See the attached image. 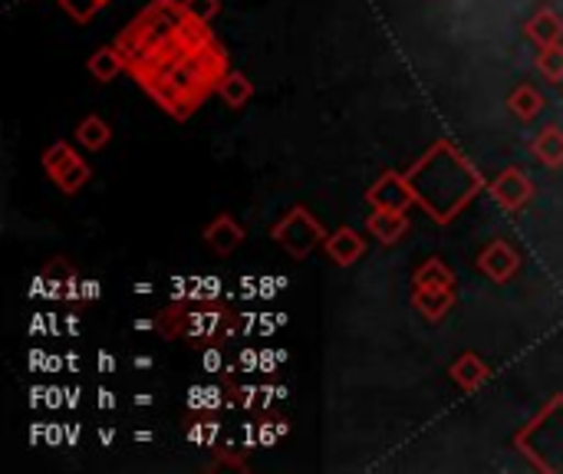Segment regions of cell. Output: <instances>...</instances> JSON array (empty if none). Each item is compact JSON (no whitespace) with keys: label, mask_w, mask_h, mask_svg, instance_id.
Instances as JSON below:
<instances>
[{"label":"cell","mask_w":563,"mask_h":474,"mask_svg":"<svg viewBox=\"0 0 563 474\" xmlns=\"http://www.w3.org/2000/svg\"><path fill=\"white\" fill-rule=\"evenodd\" d=\"M208 26L185 0H148L115 36L125 73L178 122L191 119L228 73V53Z\"/></svg>","instance_id":"obj_1"},{"label":"cell","mask_w":563,"mask_h":474,"mask_svg":"<svg viewBox=\"0 0 563 474\" xmlns=\"http://www.w3.org/2000/svg\"><path fill=\"white\" fill-rule=\"evenodd\" d=\"M406 178L412 185L416 205L435 224H452L488 188L482 172L468 162V155L452 139H435L406 168Z\"/></svg>","instance_id":"obj_2"},{"label":"cell","mask_w":563,"mask_h":474,"mask_svg":"<svg viewBox=\"0 0 563 474\" xmlns=\"http://www.w3.org/2000/svg\"><path fill=\"white\" fill-rule=\"evenodd\" d=\"M155 333L162 340H191V343H205L214 346L221 343L228 333H234L238 317L231 307L224 304H172L155 317Z\"/></svg>","instance_id":"obj_3"},{"label":"cell","mask_w":563,"mask_h":474,"mask_svg":"<svg viewBox=\"0 0 563 474\" xmlns=\"http://www.w3.org/2000/svg\"><path fill=\"white\" fill-rule=\"evenodd\" d=\"M515 449L544 474H563V393L515 436Z\"/></svg>","instance_id":"obj_4"},{"label":"cell","mask_w":563,"mask_h":474,"mask_svg":"<svg viewBox=\"0 0 563 474\" xmlns=\"http://www.w3.org/2000/svg\"><path fill=\"white\" fill-rule=\"evenodd\" d=\"M271 238L277 241V247L284 254H290L294 261H307L317 247L327 244L330 231L323 228V221L307 208V205H294L274 228Z\"/></svg>","instance_id":"obj_5"},{"label":"cell","mask_w":563,"mask_h":474,"mask_svg":"<svg viewBox=\"0 0 563 474\" xmlns=\"http://www.w3.org/2000/svg\"><path fill=\"white\" fill-rule=\"evenodd\" d=\"M40 165L46 172V178L63 191V195H76L79 188H86V181L92 178L89 162L69 145V142H53L43 148Z\"/></svg>","instance_id":"obj_6"},{"label":"cell","mask_w":563,"mask_h":474,"mask_svg":"<svg viewBox=\"0 0 563 474\" xmlns=\"http://www.w3.org/2000/svg\"><path fill=\"white\" fill-rule=\"evenodd\" d=\"M488 195L495 198V205H498L501 211L518 214V211H525V208L531 205V198H534V181H531V175H528L525 168L508 165V168H501V172L492 178Z\"/></svg>","instance_id":"obj_7"},{"label":"cell","mask_w":563,"mask_h":474,"mask_svg":"<svg viewBox=\"0 0 563 474\" xmlns=\"http://www.w3.org/2000/svg\"><path fill=\"white\" fill-rule=\"evenodd\" d=\"M366 205L369 208H389V211H409L416 205V195H412L406 172H383L366 188Z\"/></svg>","instance_id":"obj_8"},{"label":"cell","mask_w":563,"mask_h":474,"mask_svg":"<svg viewBox=\"0 0 563 474\" xmlns=\"http://www.w3.org/2000/svg\"><path fill=\"white\" fill-rule=\"evenodd\" d=\"M478 271L495 284H508L521 271V254L508 241H488L478 254Z\"/></svg>","instance_id":"obj_9"},{"label":"cell","mask_w":563,"mask_h":474,"mask_svg":"<svg viewBox=\"0 0 563 474\" xmlns=\"http://www.w3.org/2000/svg\"><path fill=\"white\" fill-rule=\"evenodd\" d=\"M455 304H459L455 287H412V307L429 323H442Z\"/></svg>","instance_id":"obj_10"},{"label":"cell","mask_w":563,"mask_h":474,"mask_svg":"<svg viewBox=\"0 0 563 474\" xmlns=\"http://www.w3.org/2000/svg\"><path fill=\"white\" fill-rule=\"evenodd\" d=\"M201 238H205L208 251H214L218 257H228V254H234L244 244V228L231 214H218L214 221L205 224Z\"/></svg>","instance_id":"obj_11"},{"label":"cell","mask_w":563,"mask_h":474,"mask_svg":"<svg viewBox=\"0 0 563 474\" xmlns=\"http://www.w3.org/2000/svg\"><path fill=\"white\" fill-rule=\"evenodd\" d=\"M327 257L336 264V267H353L363 254H366V241L356 228H336L327 244H323Z\"/></svg>","instance_id":"obj_12"},{"label":"cell","mask_w":563,"mask_h":474,"mask_svg":"<svg viewBox=\"0 0 563 474\" xmlns=\"http://www.w3.org/2000/svg\"><path fill=\"white\" fill-rule=\"evenodd\" d=\"M449 376H452V383L462 389V393H478L482 386H488V379H492V366L478 356V353H462L452 366H449Z\"/></svg>","instance_id":"obj_13"},{"label":"cell","mask_w":563,"mask_h":474,"mask_svg":"<svg viewBox=\"0 0 563 474\" xmlns=\"http://www.w3.org/2000/svg\"><path fill=\"white\" fill-rule=\"evenodd\" d=\"M366 231L379 241V244H399L409 231V214L406 211H389V208H373V214H366Z\"/></svg>","instance_id":"obj_14"},{"label":"cell","mask_w":563,"mask_h":474,"mask_svg":"<svg viewBox=\"0 0 563 474\" xmlns=\"http://www.w3.org/2000/svg\"><path fill=\"white\" fill-rule=\"evenodd\" d=\"M525 36L534 43V46H554L563 40V16L554 7H541L528 23H525Z\"/></svg>","instance_id":"obj_15"},{"label":"cell","mask_w":563,"mask_h":474,"mask_svg":"<svg viewBox=\"0 0 563 474\" xmlns=\"http://www.w3.org/2000/svg\"><path fill=\"white\" fill-rule=\"evenodd\" d=\"M544 106H548L544 92H541L538 86H531V82H521V86H515V89L508 92V112H511L518 122H534V119L544 112Z\"/></svg>","instance_id":"obj_16"},{"label":"cell","mask_w":563,"mask_h":474,"mask_svg":"<svg viewBox=\"0 0 563 474\" xmlns=\"http://www.w3.org/2000/svg\"><path fill=\"white\" fill-rule=\"evenodd\" d=\"M531 155L548 165V168H563V129L561 125H544L531 139Z\"/></svg>","instance_id":"obj_17"},{"label":"cell","mask_w":563,"mask_h":474,"mask_svg":"<svg viewBox=\"0 0 563 474\" xmlns=\"http://www.w3.org/2000/svg\"><path fill=\"white\" fill-rule=\"evenodd\" d=\"M218 96L228 109H244L254 99V82L241 69H228L224 79L218 82Z\"/></svg>","instance_id":"obj_18"},{"label":"cell","mask_w":563,"mask_h":474,"mask_svg":"<svg viewBox=\"0 0 563 474\" xmlns=\"http://www.w3.org/2000/svg\"><path fill=\"white\" fill-rule=\"evenodd\" d=\"M455 284H459L455 280V271L442 257H429L412 274V287H455Z\"/></svg>","instance_id":"obj_19"},{"label":"cell","mask_w":563,"mask_h":474,"mask_svg":"<svg viewBox=\"0 0 563 474\" xmlns=\"http://www.w3.org/2000/svg\"><path fill=\"white\" fill-rule=\"evenodd\" d=\"M76 139H79V145H82V148H89V152H102V148L112 142V129H109V122H106V119H99V115H86V119H79V125H76Z\"/></svg>","instance_id":"obj_20"},{"label":"cell","mask_w":563,"mask_h":474,"mask_svg":"<svg viewBox=\"0 0 563 474\" xmlns=\"http://www.w3.org/2000/svg\"><path fill=\"white\" fill-rule=\"evenodd\" d=\"M122 69H125V59H122L119 46H102L89 56V73L99 82H112Z\"/></svg>","instance_id":"obj_21"},{"label":"cell","mask_w":563,"mask_h":474,"mask_svg":"<svg viewBox=\"0 0 563 474\" xmlns=\"http://www.w3.org/2000/svg\"><path fill=\"white\" fill-rule=\"evenodd\" d=\"M43 284L49 287L46 297H76L73 290H79V280H76V274L66 267V261H49L46 271H43Z\"/></svg>","instance_id":"obj_22"},{"label":"cell","mask_w":563,"mask_h":474,"mask_svg":"<svg viewBox=\"0 0 563 474\" xmlns=\"http://www.w3.org/2000/svg\"><path fill=\"white\" fill-rule=\"evenodd\" d=\"M538 69L544 79L551 82H563V43H554V46H544L541 56H538Z\"/></svg>","instance_id":"obj_23"},{"label":"cell","mask_w":563,"mask_h":474,"mask_svg":"<svg viewBox=\"0 0 563 474\" xmlns=\"http://www.w3.org/2000/svg\"><path fill=\"white\" fill-rule=\"evenodd\" d=\"M59 7L76 20V23H89L96 13H99V0H59Z\"/></svg>","instance_id":"obj_24"},{"label":"cell","mask_w":563,"mask_h":474,"mask_svg":"<svg viewBox=\"0 0 563 474\" xmlns=\"http://www.w3.org/2000/svg\"><path fill=\"white\" fill-rule=\"evenodd\" d=\"M185 10L201 23H211L221 13V0H185Z\"/></svg>","instance_id":"obj_25"},{"label":"cell","mask_w":563,"mask_h":474,"mask_svg":"<svg viewBox=\"0 0 563 474\" xmlns=\"http://www.w3.org/2000/svg\"><path fill=\"white\" fill-rule=\"evenodd\" d=\"M99 3H102V7H106V3H112V0H99Z\"/></svg>","instance_id":"obj_26"}]
</instances>
